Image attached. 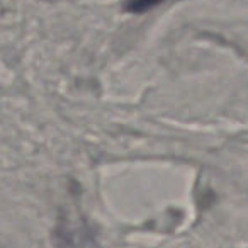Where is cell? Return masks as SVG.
Listing matches in <instances>:
<instances>
[{"label":"cell","instance_id":"6da1fadb","mask_svg":"<svg viewBox=\"0 0 248 248\" xmlns=\"http://www.w3.org/2000/svg\"><path fill=\"white\" fill-rule=\"evenodd\" d=\"M165 0H126L123 5V9L126 12L131 14H145V12L155 9L156 5H160Z\"/></svg>","mask_w":248,"mask_h":248}]
</instances>
